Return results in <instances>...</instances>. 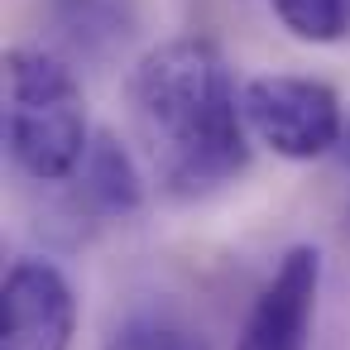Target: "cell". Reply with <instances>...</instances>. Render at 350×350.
<instances>
[{"mask_svg":"<svg viewBox=\"0 0 350 350\" xmlns=\"http://www.w3.org/2000/svg\"><path fill=\"white\" fill-rule=\"evenodd\" d=\"M135 116L154 144L159 178L197 197L230 183L250 163L245 106L235 96L226 58L206 39H168L130 77Z\"/></svg>","mask_w":350,"mask_h":350,"instance_id":"6da1fadb","label":"cell"},{"mask_svg":"<svg viewBox=\"0 0 350 350\" xmlns=\"http://www.w3.org/2000/svg\"><path fill=\"white\" fill-rule=\"evenodd\" d=\"M5 144L10 159L39 183H63L82 168L92 149L87 106L63 58L44 49L5 53Z\"/></svg>","mask_w":350,"mask_h":350,"instance_id":"7a4b0ae2","label":"cell"},{"mask_svg":"<svg viewBox=\"0 0 350 350\" xmlns=\"http://www.w3.org/2000/svg\"><path fill=\"white\" fill-rule=\"evenodd\" d=\"M245 125L269 144L278 159H321L340 139V96L317 82V77H293V72H269L245 82L240 92Z\"/></svg>","mask_w":350,"mask_h":350,"instance_id":"3957f363","label":"cell"},{"mask_svg":"<svg viewBox=\"0 0 350 350\" xmlns=\"http://www.w3.org/2000/svg\"><path fill=\"white\" fill-rule=\"evenodd\" d=\"M77 293L49 259H15L0 283V350H72Z\"/></svg>","mask_w":350,"mask_h":350,"instance_id":"277c9868","label":"cell"},{"mask_svg":"<svg viewBox=\"0 0 350 350\" xmlns=\"http://www.w3.org/2000/svg\"><path fill=\"white\" fill-rule=\"evenodd\" d=\"M317 283H321V254L312 245H293L278 259L269 288L259 293L235 350H307Z\"/></svg>","mask_w":350,"mask_h":350,"instance_id":"5b68a950","label":"cell"},{"mask_svg":"<svg viewBox=\"0 0 350 350\" xmlns=\"http://www.w3.org/2000/svg\"><path fill=\"white\" fill-rule=\"evenodd\" d=\"M82 197L92 211L101 216H130L139 202H144V187H139V168L135 159L111 139V135H96L87 159H82Z\"/></svg>","mask_w":350,"mask_h":350,"instance_id":"8992f818","label":"cell"},{"mask_svg":"<svg viewBox=\"0 0 350 350\" xmlns=\"http://www.w3.org/2000/svg\"><path fill=\"white\" fill-rule=\"evenodd\" d=\"M106 350H211V345L173 307H135L111 326Z\"/></svg>","mask_w":350,"mask_h":350,"instance_id":"52a82bcc","label":"cell"},{"mask_svg":"<svg viewBox=\"0 0 350 350\" xmlns=\"http://www.w3.org/2000/svg\"><path fill=\"white\" fill-rule=\"evenodd\" d=\"M53 15H58V29L87 53H101L135 29L130 0H53Z\"/></svg>","mask_w":350,"mask_h":350,"instance_id":"ba28073f","label":"cell"},{"mask_svg":"<svg viewBox=\"0 0 350 350\" xmlns=\"http://www.w3.org/2000/svg\"><path fill=\"white\" fill-rule=\"evenodd\" d=\"M283 29L302 44H340L350 39V0H269Z\"/></svg>","mask_w":350,"mask_h":350,"instance_id":"9c48e42d","label":"cell"}]
</instances>
